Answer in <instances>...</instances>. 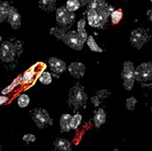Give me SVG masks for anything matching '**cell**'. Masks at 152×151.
<instances>
[{"label": "cell", "instance_id": "4", "mask_svg": "<svg viewBox=\"0 0 152 151\" xmlns=\"http://www.w3.org/2000/svg\"><path fill=\"white\" fill-rule=\"evenodd\" d=\"M75 15L66 7H60L56 11V22L61 28L68 29L74 23Z\"/></svg>", "mask_w": 152, "mask_h": 151}, {"label": "cell", "instance_id": "5", "mask_svg": "<svg viewBox=\"0 0 152 151\" xmlns=\"http://www.w3.org/2000/svg\"><path fill=\"white\" fill-rule=\"evenodd\" d=\"M151 36L148 32L144 28H137L131 32L130 42L134 47L140 50L150 41Z\"/></svg>", "mask_w": 152, "mask_h": 151}, {"label": "cell", "instance_id": "10", "mask_svg": "<svg viewBox=\"0 0 152 151\" xmlns=\"http://www.w3.org/2000/svg\"><path fill=\"white\" fill-rule=\"evenodd\" d=\"M69 71L75 78H81L84 76L86 72V66L81 62L71 63L69 67Z\"/></svg>", "mask_w": 152, "mask_h": 151}, {"label": "cell", "instance_id": "14", "mask_svg": "<svg viewBox=\"0 0 152 151\" xmlns=\"http://www.w3.org/2000/svg\"><path fill=\"white\" fill-rule=\"evenodd\" d=\"M55 147L58 150L61 151H71L72 150V145L71 143L66 139L58 138L54 143Z\"/></svg>", "mask_w": 152, "mask_h": 151}, {"label": "cell", "instance_id": "25", "mask_svg": "<svg viewBox=\"0 0 152 151\" xmlns=\"http://www.w3.org/2000/svg\"><path fill=\"white\" fill-rule=\"evenodd\" d=\"M81 4L78 0H68L66 3V8L69 11L75 12L79 9Z\"/></svg>", "mask_w": 152, "mask_h": 151}, {"label": "cell", "instance_id": "37", "mask_svg": "<svg viewBox=\"0 0 152 151\" xmlns=\"http://www.w3.org/2000/svg\"><path fill=\"white\" fill-rule=\"evenodd\" d=\"M0 150H1V145H0Z\"/></svg>", "mask_w": 152, "mask_h": 151}, {"label": "cell", "instance_id": "17", "mask_svg": "<svg viewBox=\"0 0 152 151\" xmlns=\"http://www.w3.org/2000/svg\"><path fill=\"white\" fill-rule=\"evenodd\" d=\"M93 120H94V122H95V127L97 128H99L101 125H102L106 120V114L104 112V109L101 108V107L98 109Z\"/></svg>", "mask_w": 152, "mask_h": 151}, {"label": "cell", "instance_id": "20", "mask_svg": "<svg viewBox=\"0 0 152 151\" xmlns=\"http://www.w3.org/2000/svg\"><path fill=\"white\" fill-rule=\"evenodd\" d=\"M85 26H86V20L85 19L79 20V22H78V30L77 31H78L80 38L84 43L87 42L88 39V35L86 28H85Z\"/></svg>", "mask_w": 152, "mask_h": 151}, {"label": "cell", "instance_id": "15", "mask_svg": "<svg viewBox=\"0 0 152 151\" xmlns=\"http://www.w3.org/2000/svg\"><path fill=\"white\" fill-rule=\"evenodd\" d=\"M72 116L70 114H63L60 118V127L62 132H69L72 130L70 121Z\"/></svg>", "mask_w": 152, "mask_h": 151}, {"label": "cell", "instance_id": "19", "mask_svg": "<svg viewBox=\"0 0 152 151\" xmlns=\"http://www.w3.org/2000/svg\"><path fill=\"white\" fill-rule=\"evenodd\" d=\"M56 0H39V6L45 11H52L55 9Z\"/></svg>", "mask_w": 152, "mask_h": 151}, {"label": "cell", "instance_id": "3", "mask_svg": "<svg viewBox=\"0 0 152 151\" xmlns=\"http://www.w3.org/2000/svg\"><path fill=\"white\" fill-rule=\"evenodd\" d=\"M135 68L134 64L131 61H124L123 65V70L121 72V77L124 80L123 86L127 90H132L133 88L135 75H134Z\"/></svg>", "mask_w": 152, "mask_h": 151}, {"label": "cell", "instance_id": "22", "mask_svg": "<svg viewBox=\"0 0 152 151\" xmlns=\"http://www.w3.org/2000/svg\"><path fill=\"white\" fill-rule=\"evenodd\" d=\"M87 44H88V46L90 48V49H91L92 52H103L102 48H101L100 47L98 46V44H97L96 42H95L94 38H93L91 35H90V36L88 37Z\"/></svg>", "mask_w": 152, "mask_h": 151}, {"label": "cell", "instance_id": "28", "mask_svg": "<svg viewBox=\"0 0 152 151\" xmlns=\"http://www.w3.org/2000/svg\"><path fill=\"white\" fill-rule=\"evenodd\" d=\"M111 21H112V23L116 25L120 22L121 19H122L123 13L121 9L115 10V11H113L112 12H111Z\"/></svg>", "mask_w": 152, "mask_h": 151}, {"label": "cell", "instance_id": "38", "mask_svg": "<svg viewBox=\"0 0 152 151\" xmlns=\"http://www.w3.org/2000/svg\"><path fill=\"white\" fill-rule=\"evenodd\" d=\"M151 2H152V0H151Z\"/></svg>", "mask_w": 152, "mask_h": 151}, {"label": "cell", "instance_id": "32", "mask_svg": "<svg viewBox=\"0 0 152 151\" xmlns=\"http://www.w3.org/2000/svg\"><path fill=\"white\" fill-rule=\"evenodd\" d=\"M23 140L27 143H34L35 141V136L33 134H26L23 136Z\"/></svg>", "mask_w": 152, "mask_h": 151}, {"label": "cell", "instance_id": "29", "mask_svg": "<svg viewBox=\"0 0 152 151\" xmlns=\"http://www.w3.org/2000/svg\"><path fill=\"white\" fill-rule=\"evenodd\" d=\"M39 81L43 85H49L52 83V75L49 72L45 71L39 77Z\"/></svg>", "mask_w": 152, "mask_h": 151}, {"label": "cell", "instance_id": "23", "mask_svg": "<svg viewBox=\"0 0 152 151\" xmlns=\"http://www.w3.org/2000/svg\"><path fill=\"white\" fill-rule=\"evenodd\" d=\"M22 76H19L18 78H16L15 81H13V83L11 85L8 86L7 88H4L3 90H2V94H4V95H6V94H10V93H11L12 91L13 90V89L15 88V87H17L18 85H19V83H20L21 81H22Z\"/></svg>", "mask_w": 152, "mask_h": 151}, {"label": "cell", "instance_id": "11", "mask_svg": "<svg viewBox=\"0 0 152 151\" xmlns=\"http://www.w3.org/2000/svg\"><path fill=\"white\" fill-rule=\"evenodd\" d=\"M8 22L14 29H18L21 26V15L15 8L12 6L8 16Z\"/></svg>", "mask_w": 152, "mask_h": 151}, {"label": "cell", "instance_id": "12", "mask_svg": "<svg viewBox=\"0 0 152 151\" xmlns=\"http://www.w3.org/2000/svg\"><path fill=\"white\" fill-rule=\"evenodd\" d=\"M114 11V8L111 6L108 5L107 7H105L104 9H102V11H100L99 12H98V18H99V20H100V24L102 28H103L104 26V25L106 24V22H108V19L109 18V16L111 15V12Z\"/></svg>", "mask_w": 152, "mask_h": 151}, {"label": "cell", "instance_id": "1", "mask_svg": "<svg viewBox=\"0 0 152 151\" xmlns=\"http://www.w3.org/2000/svg\"><path fill=\"white\" fill-rule=\"evenodd\" d=\"M22 52V45L15 44L10 41L3 42L0 46V59L4 63H12L15 61Z\"/></svg>", "mask_w": 152, "mask_h": 151}, {"label": "cell", "instance_id": "35", "mask_svg": "<svg viewBox=\"0 0 152 151\" xmlns=\"http://www.w3.org/2000/svg\"><path fill=\"white\" fill-rule=\"evenodd\" d=\"M149 19H150V21L152 22V8L151 9L150 13H149Z\"/></svg>", "mask_w": 152, "mask_h": 151}, {"label": "cell", "instance_id": "26", "mask_svg": "<svg viewBox=\"0 0 152 151\" xmlns=\"http://www.w3.org/2000/svg\"><path fill=\"white\" fill-rule=\"evenodd\" d=\"M22 76V82L23 84H29L31 81H32V78L35 76V71L34 70L31 69V70H28L27 71H26L24 73V74Z\"/></svg>", "mask_w": 152, "mask_h": 151}, {"label": "cell", "instance_id": "33", "mask_svg": "<svg viewBox=\"0 0 152 151\" xmlns=\"http://www.w3.org/2000/svg\"><path fill=\"white\" fill-rule=\"evenodd\" d=\"M8 101H9V98H8L7 96H5L4 94L0 96V105H2L3 104L6 103Z\"/></svg>", "mask_w": 152, "mask_h": 151}, {"label": "cell", "instance_id": "27", "mask_svg": "<svg viewBox=\"0 0 152 151\" xmlns=\"http://www.w3.org/2000/svg\"><path fill=\"white\" fill-rule=\"evenodd\" d=\"M82 115L79 114H77L74 116H72V119H71V121H70V125L71 127H72V129H77L78 127L79 126L80 123L82 121Z\"/></svg>", "mask_w": 152, "mask_h": 151}, {"label": "cell", "instance_id": "39", "mask_svg": "<svg viewBox=\"0 0 152 151\" xmlns=\"http://www.w3.org/2000/svg\"><path fill=\"white\" fill-rule=\"evenodd\" d=\"M151 112H152V107H151Z\"/></svg>", "mask_w": 152, "mask_h": 151}, {"label": "cell", "instance_id": "30", "mask_svg": "<svg viewBox=\"0 0 152 151\" xmlns=\"http://www.w3.org/2000/svg\"><path fill=\"white\" fill-rule=\"evenodd\" d=\"M29 101V97L27 94H21L18 98V105L20 107H26L28 105Z\"/></svg>", "mask_w": 152, "mask_h": 151}, {"label": "cell", "instance_id": "34", "mask_svg": "<svg viewBox=\"0 0 152 151\" xmlns=\"http://www.w3.org/2000/svg\"><path fill=\"white\" fill-rule=\"evenodd\" d=\"M80 2V4L82 5V6H86V5H88V4L89 3V2H91V0H78Z\"/></svg>", "mask_w": 152, "mask_h": 151}, {"label": "cell", "instance_id": "2", "mask_svg": "<svg viewBox=\"0 0 152 151\" xmlns=\"http://www.w3.org/2000/svg\"><path fill=\"white\" fill-rule=\"evenodd\" d=\"M88 96L83 88L80 85H75L70 89L69 93V106L73 111H77L86 106Z\"/></svg>", "mask_w": 152, "mask_h": 151}, {"label": "cell", "instance_id": "24", "mask_svg": "<svg viewBox=\"0 0 152 151\" xmlns=\"http://www.w3.org/2000/svg\"><path fill=\"white\" fill-rule=\"evenodd\" d=\"M66 30L64 28H58V27H55V28H51L50 34L55 35L58 39H62L65 34L66 33Z\"/></svg>", "mask_w": 152, "mask_h": 151}, {"label": "cell", "instance_id": "13", "mask_svg": "<svg viewBox=\"0 0 152 151\" xmlns=\"http://www.w3.org/2000/svg\"><path fill=\"white\" fill-rule=\"evenodd\" d=\"M88 24L92 27L95 28H99L101 26L100 20L98 18V14L95 9H88Z\"/></svg>", "mask_w": 152, "mask_h": 151}, {"label": "cell", "instance_id": "16", "mask_svg": "<svg viewBox=\"0 0 152 151\" xmlns=\"http://www.w3.org/2000/svg\"><path fill=\"white\" fill-rule=\"evenodd\" d=\"M108 6V4L105 2V0H91L88 4V9H92L97 12H99Z\"/></svg>", "mask_w": 152, "mask_h": 151}, {"label": "cell", "instance_id": "8", "mask_svg": "<svg viewBox=\"0 0 152 151\" xmlns=\"http://www.w3.org/2000/svg\"><path fill=\"white\" fill-rule=\"evenodd\" d=\"M61 40L71 48L80 51L83 48L84 42L79 36L78 31H70L65 34Z\"/></svg>", "mask_w": 152, "mask_h": 151}, {"label": "cell", "instance_id": "21", "mask_svg": "<svg viewBox=\"0 0 152 151\" xmlns=\"http://www.w3.org/2000/svg\"><path fill=\"white\" fill-rule=\"evenodd\" d=\"M108 91L106 90L98 91V92L97 93L96 95L94 96L93 98H91V102L95 104V106L98 107V106L100 105L102 99H104V98L107 97V94H108Z\"/></svg>", "mask_w": 152, "mask_h": 151}, {"label": "cell", "instance_id": "9", "mask_svg": "<svg viewBox=\"0 0 152 151\" xmlns=\"http://www.w3.org/2000/svg\"><path fill=\"white\" fill-rule=\"evenodd\" d=\"M48 65L52 71L57 75L61 74L66 70V63L56 57H52L49 58Z\"/></svg>", "mask_w": 152, "mask_h": 151}, {"label": "cell", "instance_id": "36", "mask_svg": "<svg viewBox=\"0 0 152 151\" xmlns=\"http://www.w3.org/2000/svg\"><path fill=\"white\" fill-rule=\"evenodd\" d=\"M1 41H2V37L0 36V42H1Z\"/></svg>", "mask_w": 152, "mask_h": 151}, {"label": "cell", "instance_id": "31", "mask_svg": "<svg viewBox=\"0 0 152 151\" xmlns=\"http://www.w3.org/2000/svg\"><path fill=\"white\" fill-rule=\"evenodd\" d=\"M137 100L134 97H131V98H128L126 100V107L128 110L129 111H133L134 107H135V105L137 104Z\"/></svg>", "mask_w": 152, "mask_h": 151}, {"label": "cell", "instance_id": "6", "mask_svg": "<svg viewBox=\"0 0 152 151\" xmlns=\"http://www.w3.org/2000/svg\"><path fill=\"white\" fill-rule=\"evenodd\" d=\"M32 117L39 128H44L52 124V120L47 111L43 108H35L32 111Z\"/></svg>", "mask_w": 152, "mask_h": 151}, {"label": "cell", "instance_id": "18", "mask_svg": "<svg viewBox=\"0 0 152 151\" xmlns=\"http://www.w3.org/2000/svg\"><path fill=\"white\" fill-rule=\"evenodd\" d=\"M12 6L8 2H2L0 3V23L6 20L9 16L10 9Z\"/></svg>", "mask_w": 152, "mask_h": 151}, {"label": "cell", "instance_id": "7", "mask_svg": "<svg viewBox=\"0 0 152 151\" xmlns=\"http://www.w3.org/2000/svg\"><path fill=\"white\" fill-rule=\"evenodd\" d=\"M135 80L139 82H147L152 80V62H144L135 68Z\"/></svg>", "mask_w": 152, "mask_h": 151}]
</instances>
